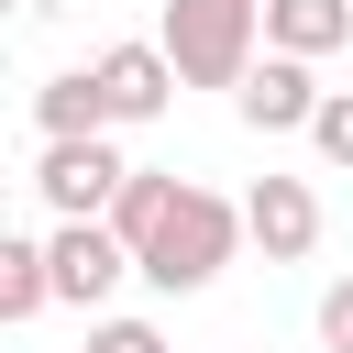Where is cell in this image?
<instances>
[{
    "label": "cell",
    "instance_id": "cell-1",
    "mask_svg": "<svg viewBox=\"0 0 353 353\" xmlns=\"http://www.w3.org/2000/svg\"><path fill=\"white\" fill-rule=\"evenodd\" d=\"M254 33H265V0H165V22H154V44L176 55L188 88H243Z\"/></svg>",
    "mask_w": 353,
    "mask_h": 353
},
{
    "label": "cell",
    "instance_id": "cell-2",
    "mask_svg": "<svg viewBox=\"0 0 353 353\" xmlns=\"http://www.w3.org/2000/svg\"><path fill=\"white\" fill-rule=\"evenodd\" d=\"M232 243H243V210H232L221 188H176L165 232L143 243V287H165V298H199V287L232 265Z\"/></svg>",
    "mask_w": 353,
    "mask_h": 353
},
{
    "label": "cell",
    "instance_id": "cell-3",
    "mask_svg": "<svg viewBox=\"0 0 353 353\" xmlns=\"http://www.w3.org/2000/svg\"><path fill=\"white\" fill-rule=\"evenodd\" d=\"M121 188H132V165H121L110 132H88V143H44V165H33V199H44L55 221H110Z\"/></svg>",
    "mask_w": 353,
    "mask_h": 353
},
{
    "label": "cell",
    "instance_id": "cell-4",
    "mask_svg": "<svg viewBox=\"0 0 353 353\" xmlns=\"http://www.w3.org/2000/svg\"><path fill=\"white\" fill-rule=\"evenodd\" d=\"M44 254H55V298H66V309H99L121 276H143V265H132V243H121L110 221H55V243H44Z\"/></svg>",
    "mask_w": 353,
    "mask_h": 353
},
{
    "label": "cell",
    "instance_id": "cell-5",
    "mask_svg": "<svg viewBox=\"0 0 353 353\" xmlns=\"http://www.w3.org/2000/svg\"><path fill=\"white\" fill-rule=\"evenodd\" d=\"M243 243H254L265 265H298V254L320 243V188H309V176H254V199H243Z\"/></svg>",
    "mask_w": 353,
    "mask_h": 353
},
{
    "label": "cell",
    "instance_id": "cell-6",
    "mask_svg": "<svg viewBox=\"0 0 353 353\" xmlns=\"http://www.w3.org/2000/svg\"><path fill=\"white\" fill-rule=\"evenodd\" d=\"M320 99H331V88H320L298 55H254V77L232 88V110H243L254 132H309V121H320Z\"/></svg>",
    "mask_w": 353,
    "mask_h": 353
},
{
    "label": "cell",
    "instance_id": "cell-7",
    "mask_svg": "<svg viewBox=\"0 0 353 353\" xmlns=\"http://www.w3.org/2000/svg\"><path fill=\"white\" fill-rule=\"evenodd\" d=\"M176 88H188V77H176L165 44H110V55H99V99H110V121H154Z\"/></svg>",
    "mask_w": 353,
    "mask_h": 353
},
{
    "label": "cell",
    "instance_id": "cell-8",
    "mask_svg": "<svg viewBox=\"0 0 353 353\" xmlns=\"http://www.w3.org/2000/svg\"><path fill=\"white\" fill-rule=\"evenodd\" d=\"M331 44H353V0H265V55L320 66Z\"/></svg>",
    "mask_w": 353,
    "mask_h": 353
},
{
    "label": "cell",
    "instance_id": "cell-9",
    "mask_svg": "<svg viewBox=\"0 0 353 353\" xmlns=\"http://www.w3.org/2000/svg\"><path fill=\"white\" fill-rule=\"evenodd\" d=\"M33 121H44V143H88V132H110V99H99V66H77V77H44Z\"/></svg>",
    "mask_w": 353,
    "mask_h": 353
},
{
    "label": "cell",
    "instance_id": "cell-10",
    "mask_svg": "<svg viewBox=\"0 0 353 353\" xmlns=\"http://www.w3.org/2000/svg\"><path fill=\"white\" fill-rule=\"evenodd\" d=\"M165 210H176V176H165V165H132V188L110 199V232L132 243V265H143V243L165 232Z\"/></svg>",
    "mask_w": 353,
    "mask_h": 353
},
{
    "label": "cell",
    "instance_id": "cell-11",
    "mask_svg": "<svg viewBox=\"0 0 353 353\" xmlns=\"http://www.w3.org/2000/svg\"><path fill=\"white\" fill-rule=\"evenodd\" d=\"M55 298V254L44 243H0V320H33Z\"/></svg>",
    "mask_w": 353,
    "mask_h": 353
},
{
    "label": "cell",
    "instance_id": "cell-12",
    "mask_svg": "<svg viewBox=\"0 0 353 353\" xmlns=\"http://www.w3.org/2000/svg\"><path fill=\"white\" fill-rule=\"evenodd\" d=\"M309 143H320L331 165H353V88H331V99H320V121H309Z\"/></svg>",
    "mask_w": 353,
    "mask_h": 353
},
{
    "label": "cell",
    "instance_id": "cell-13",
    "mask_svg": "<svg viewBox=\"0 0 353 353\" xmlns=\"http://www.w3.org/2000/svg\"><path fill=\"white\" fill-rule=\"evenodd\" d=\"M88 353H165L154 320H88Z\"/></svg>",
    "mask_w": 353,
    "mask_h": 353
},
{
    "label": "cell",
    "instance_id": "cell-14",
    "mask_svg": "<svg viewBox=\"0 0 353 353\" xmlns=\"http://www.w3.org/2000/svg\"><path fill=\"white\" fill-rule=\"evenodd\" d=\"M320 353H353V276L320 287Z\"/></svg>",
    "mask_w": 353,
    "mask_h": 353
}]
</instances>
